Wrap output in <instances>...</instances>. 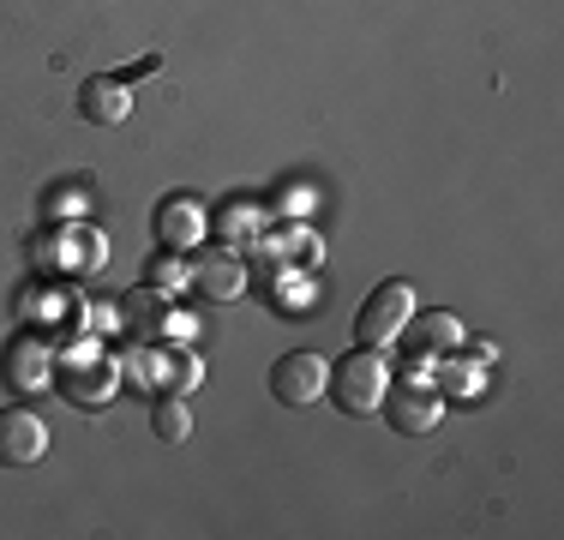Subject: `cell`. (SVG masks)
<instances>
[{"label":"cell","mask_w":564,"mask_h":540,"mask_svg":"<svg viewBox=\"0 0 564 540\" xmlns=\"http://www.w3.org/2000/svg\"><path fill=\"white\" fill-rule=\"evenodd\" d=\"M384 385H391V360H384V348H355V355L337 360V372H330L325 397H337L343 414L367 421V414H379Z\"/></svg>","instance_id":"obj_1"},{"label":"cell","mask_w":564,"mask_h":540,"mask_svg":"<svg viewBox=\"0 0 564 540\" xmlns=\"http://www.w3.org/2000/svg\"><path fill=\"white\" fill-rule=\"evenodd\" d=\"M78 115L90 127H120L132 115V97H127V78H90L85 97H78Z\"/></svg>","instance_id":"obj_11"},{"label":"cell","mask_w":564,"mask_h":540,"mask_svg":"<svg viewBox=\"0 0 564 540\" xmlns=\"http://www.w3.org/2000/svg\"><path fill=\"white\" fill-rule=\"evenodd\" d=\"M156 282H163V289H156V294H169V301H174V294H181V289H186V282H193V277H186V270L169 259V264H156Z\"/></svg>","instance_id":"obj_18"},{"label":"cell","mask_w":564,"mask_h":540,"mask_svg":"<svg viewBox=\"0 0 564 540\" xmlns=\"http://www.w3.org/2000/svg\"><path fill=\"white\" fill-rule=\"evenodd\" d=\"M151 432L163 444H186L193 439V409H186L181 397H156V409H151Z\"/></svg>","instance_id":"obj_13"},{"label":"cell","mask_w":564,"mask_h":540,"mask_svg":"<svg viewBox=\"0 0 564 540\" xmlns=\"http://www.w3.org/2000/svg\"><path fill=\"white\" fill-rule=\"evenodd\" d=\"M384 421H391L397 432H433L438 426V414H445V397H438V385L433 378H421V372H409V378H391L384 385Z\"/></svg>","instance_id":"obj_2"},{"label":"cell","mask_w":564,"mask_h":540,"mask_svg":"<svg viewBox=\"0 0 564 540\" xmlns=\"http://www.w3.org/2000/svg\"><path fill=\"white\" fill-rule=\"evenodd\" d=\"M193 289L210 294V301H240L247 294V264H240V252H223V247H205L193 252Z\"/></svg>","instance_id":"obj_7"},{"label":"cell","mask_w":564,"mask_h":540,"mask_svg":"<svg viewBox=\"0 0 564 540\" xmlns=\"http://www.w3.org/2000/svg\"><path fill=\"white\" fill-rule=\"evenodd\" d=\"M120 324H127L132 343H156V336H169V294L132 289L127 301H120Z\"/></svg>","instance_id":"obj_10"},{"label":"cell","mask_w":564,"mask_h":540,"mask_svg":"<svg viewBox=\"0 0 564 540\" xmlns=\"http://www.w3.org/2000/svg\"><path fill=\"white\" fill-rule=\"evenodd\" d=\"M409 318H414V289H409V282H384V289H372L367 306H360V318H355L360 348L402 343V324H409Z\"/></svg>","instance_id":"obj_3"},{"label":"cell","mask_w":564,"mask_h":540,"mask_svg":"<svg viewBox=\"0 0 564 540\" xmlns=\"http://www.w3.org/2000/svg\"><path fill=\"white\" fill-rule=\"evenodd\" d=\"M0 378H7L19 397H36V390H48V378H55V348H48L43 336H12V343L0 348Z\"/></svg>","instance_id":"obj_5"},{"label":"cell","mask_w":564,"mask_h":540,"mask_svg":"<svg viewBox=\"0 0 564 540\" xmlns=\"http://www.w3.org/2000/svg\"><path fill=\"white\" fill-rule=\"evenodd\" d=\"M61 390L78 402V409H97V402L115 397V367H109V360H90V355H85L78 367L61 372Z\"/></svg>","instance_id":"obj_12"},{"label":"cell","mask_w":564,"mask_h":540,"mask_svg":"<svg viewBox=\"0 0 564 540\" xmlns=\"http://www.w3.org/2000/svg\"><path fill=\"white\" fill-rule=\"evenodd\" d=\"M127 372L132 378H169V367L156 355H144V348H132V355H127Z\"/></svg>","instance_id":"obj_16"},{"label":"cell","mask_w":564,"mask_h":540,"mask_svg":"<svg viewBox=\"0 0 564 540\" xmlns=\"http://www.w3.org/2000/svg\"><path fill=\"white\" fill-rule=\"evenodd\" d=\"M156 240H163L169 252H193L198 240H205V210H198L186 193L163 198V205H156Z\"/></svg>","instance_id":"obj_9"},{"label":"cell","mask_w":564,"mask_h":540,"mask_svg":"<svg viewBox=\"0 0 564 540\" xmlns=\"http://www.w3.org/2000/svg\"><path fill=\"white\" fill-rule=\"evenodd\" d=\"M48 456V426L31 409H0V463L7 468H31Z\"/></svg>","instance_id":"obj_6"},{"label":"cell","mask_w":564,"mask_h":540,"mask_svg":"<svg viewBox=\"0 0 564 540\" xmlns=\"http://www.w3.org/2000/svg\"><path fill=\"white\" fill-rule=\"evenodd\" d=\"M330 385V367L313 355V348H294V355H282L271 367V397L282 409H306V402H318Z\"/></svg>","instance_id":"obj_4"},{"label":"cell","mask_w":564,"mask_h":540,"mask_svg":"<svg viewBox=\"0 0 564 540\" xmlns=\"http://www.w3.org/2000/svg\"><path fill=\"white\" fill-rule=\"evenodd\" d=\"M252 223H259V210H247V205H228V210H223V228H228L235 240L252 235Z\"/></svg>","instance_id":"obj_17"},{"label":"cell","mask_w":564,"mask_h":540,"mask_svg":"<svg viewBox=\"0 0 564 540\" xmlns=\"http://www.w3.org/2000/svg\"><path fill=\"white\" fill-rule=\"evenodd\" d=\"M438 397H480V385H487V372L475 367V360H445V372H438Z\"/></svg>","instance_id":"obj_14"},{"label":"cell","mask_w":564,"mask_h":540,"mask_svg":"<svg viewBox=\"0 0 564 540\" xmlns=\"http://www.w3.org/2000/svg\"><path fill=\"white\" fill-rule=\"evenodd\" d=\"M198 378H205V367H198V355H181V360L169 367V385H174V390H193Z\"/></svg>","instance_id":"obj_15"},{"label":"cell","mask_w":564,"mask_h":540,"mask_svg":"<svg viewBox=\"0 0 564 540\" xmlns=\"http://www.w3.org/2000/svg\"><path fill=\"white\" fill-rule=\"evenodd\" d=\"M402 336H409L414 367H426V360H445V355L463 348V318H456V313H426V318L402 324Z\"/></svg>","instance_id":"obj_8"}]
</instances>
